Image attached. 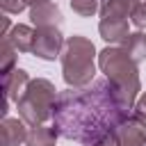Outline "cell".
<instances>
[{
	"label": "cell",
	"mask_w": 146,
	"mask_h": 146,
	"mask_svg": "<svg viewBox=\"0 0 146 146\" xmlns=\"http://www.w3.org/2000/svg\"><path fill=\"white\" fill-rule=\"evenodd\" d=\"M2 5V11L7 14H21L25 9V0H0Z\"/></svg>",
	"instance_id": "obj_18"
},
{
	"label": "cell",
	"mask_w": 146,
	"mask_h": 146,
	"mask_svg": "<svg viewBox=\"0 0 146 146\" xmlns=\"http://www.w3.org/2000/svg\"><path fill=\"white\" fill-rule=\"evenodd\" d=\"M62 48H64V39H62V32L57 27H36L34 30L32 52L36 57L52 62L57 55H62Z\"/></svg>",
	"instance_id": "obj_6"
},
{
	"label": "cell",
	"mask_w": 146,
	"mask_h": 146,
	"mask_svg": "<svg viewBox=\"0 0 146 146\" xmlns=\"http://www.w3.org/2000/svg\"><path fill=\"white\" fill-rule=\"evenodd\" d=\"M114 139L119 146H146V116L132 110L130 116L116 128Z\"/></svg>",
	"instance_id": "obj_5"
},
{
	"label": "cell",
	"mask_w": 146,
	"mask_h": 146,
	"mask_svg": "<svg viewBox=\"0 0 146 146\" xmlns=\"http://www.w3.org/2000/svg\"><path fill=\"white\" fill-rule=\"evenodd\" d=\"M130 105L110 80H94L87 87H68L57 94L52 125L64 139L96 146L130 116Z\"/></svg>",
	"instance_id": "obj_1"
},
{
	"label": "cell",
	"mask_w": 146,
	"mask_h": 146,
	"mask_svg": "<svg viewBox=\"0 0 146 146\" xmlns=\"http://www.w3.org/2000/svg\"><path fill=\"white\" fill-rule=\"evenodd\" d=\"M41 2H48V0H25V5H32V7L34 5H41Z\"/></svg>",
	"instance_id": "obj_22"
},
{
	"label": "cell",
	"mask_w": 146,
	"mask_h": 146,
	"mask_svg": "<svg viewBox=\"0 0 146 146\" xmlns=\"http://www.w3.org/2000/svg\"><path fill=\"white\" fill-rule=\"evenodd\" d=\"M98 32H100V36H103L105 41H110V43H119V41L123 43L125 36L130 34L125 18H100Z\"/></svg>",
	"instance_id": "obj_10"
},
{
	"label": "cell",
	"mask_w": 146,
	"mask_h": 146,
	"mask_svg": "<svg viewBox=\"0 0 146 146\" xmlns=\"http://www.w3.org/2000/svg\"><path fill=\"white\" fill-rule=\"evenodd\" d=\"M27 139V128L23 119L5 116L0 123V146H18Z\"/></svg>",
	"instance_id": "obj_7"
},
{
	"label": "cell",
	"mask_w": 146,
	"mask_h": 146,
	"mask_svg": "<svg viewBox=\"0 0 146 146\" xmlns=\"http://www.w3.org/2000/svg\"><path fill=\"white\" fill-rule=\"evenodd\" d=\"M7 34H9V18H7V16H2V34H0V36L5 39Z\"/></svg>",
	"instance_id": "obj_21"
},
{
	"label": "cell",
	"mask_w": 146,
	"mask_h": 146,
	"mask_svg": "<svg viewBox=\"0 0 146 146\" xmlns=\"http://www.w3.org/2000/svg\"><path fill=\"white\" fill-rule=\"evenodd\" d=\"M71 9L80 16H94L100 9V5L98 0H71Z\"/></svg>",
	"instance_id": "obj_16"
},
{
	"label": "cell",
	"mask_w": 146,
	"mask_h": 146,
	"mask_svg": "<svg viewBox=\"0 0 146 146\" xmlns=\"http://www.w3.org/2000/svg\"><path fill=\"white\" fill-rule=\"evenodd\" d=\"M139 0H100V18H130Z\"/></svg>",
	"instance_id": "obj_11"
},
{
	"label": "cell",
	"mask_w": 146,
	"mask_h": 146,
	"mask_svg": "<svg viewBox=\"0 0 146 146\" xmlns=\"http://www.w3.org/2000/svg\"><path fill=\"white\" fill-rule=\"evenodd\" d=\"M135 110H137L139 114H144V116H146V94L139 98V103H137V107H135Z\"/></svg>",
	"instance_id": "obj_20"
},
{
	"label": "cell",
	"mask_w": 146,
	"mask_h": 146,
	"mask_svg": "<svg viewBox=\"0 0 146 146\" xmlns=\"http://www.w3.org/2000/svg\"><path fill=\"white\" fill-rule=\"evenodd\" d=\"M96 48L84 36H68L62 48V75L68 87H87L96 75Z\"/></svg>",
	"instance_id": "obj_2"
},
{
	"label": "cell",
	"mask_w": 146,
	"mask_h": 146,
	"mask_svg": "<svg viewBox=\"0 0 146 146\" xmlns=\"http://www.w3.org/2000/svg\"><path fill=\"white\" fill-rule=\"evenodd\" d=\"M96 146H119V144H116V139H114V135H110V137H105L103 141H98Z\"/></svg>",
	"instance_id": "obj_19"
},
{
	"label": "cell",
	"mask_w": 146,
	"mask_h": 146,
	"mask_svg": "<svg viewBox=\"0 0 146 146\" xmlns=\"http://www.w3.org/2000/svg\"><path fill=\"white\" fill-rule=\"evenodd\" d=\"M130 21L137 30H146V2H139L135 7V11L130 14Z\"/></svg>",
	"instance_id": "obj_17"
},
{
	"label": "cell",
	"mask_w": 146,
	"mask_h": 146,
	"mask_svg": "<svg viewBox=\"0 0 146 146\" xmlns=\"http://www.w3.org/2000/svg\"><path fill=\"white\" fill-rule=\"evenodd\" d=\"M30 18L36 27H57L62 23V11L57 5H52L50 0L48 2H41V5H34L30 9Z\"/></svg>",
	"instance_id": "obj_8"
},
{
	"label": "cell",
	"mask_w": 146,
	"mask_h": 146,
	"mask_svg": "<svg viewBox=\"0 0 146 146\" xmlns=\"http://www.w3.org/2000/svg\"><path fill=\"white\" fill-rule=\"evenodd\" d=\"M121 48L130 55V59H132V62H137V64H139V62H144V59H146V34H144V32L128 34Z\"/></svg>",
	"instance_id": "obj_14"
},
{
	"label": "cell",
	"mask_w": 146,
	"mask_h": 146,
	"mask_svg": "<svg viewBox=\"0 0 146 146\" xmlns=\"http://www.w3.org/2000/svg\"><path fill=\"white\" fill-rule=\"evenodd\" d=\"M16 48H14V43L5 36L2 39V50H0V73L2 75H7L9 71H14V64H16Z\"/></svg>",
	"instance_id": "obj_15"
},
{
	"label": "cell",
	"mask_w": 146,
	"mask_h": 146,
	"mask_svg": "<svg viewBox=\"0 0 146 146\" xmlns=\"http://www.w3.org/2000/svg\"><path fill=\"white\" fill-rule=\"evenodd\" d=\"M98 66L107 75V80L123 94V98L128 100V105L132 107L137 94L141 91L137 62H132L130 55L123 48L114 46V48H105V50L98 52Z\"/></svg>",
	"instance_id": "obj_3"
},
{
	"label": "cell",
	"mask_w": 146,
	"mask_h": 146,
	"mask_svg": "<svg viewBox=\"0 0 146 146\" xmlns=\"http://www.w3.org/2000/svg\"><path fill=\"white\" fill-rule=\"evenodd\" d=\"M57 130H55V125H32V130L27 132V139H25V144L27 146H55V141H57Z\"/></svg>",
	"instance_id": "obj_13"
},
{
	"label": "cell",
	"mask_w": 146,
	"mask_h": 146,
	"mask_svg": "<svg viewBox=\"0 0 146 146\" xmlns=\"http://www.w3.org/2000/svg\"><path fill=\"white\" fill-rule=\"evenodd\" d=\"M27 84H30V78H27V73L23 68H14L7 75H2V87H5V98L7 100L18 103V98L23 96Z\"/></svg>",
	"instance_id": "obj_9"
},
{
	"label": "cell",
	"mask_w": 146,
	"mask_h": 146,
	"mask_svg": "<svg viewBox=\"0 0 146 146\" xmlns=\"http://www.w3.org/2000/svg\"><path fill=\"white\" fill-rule=\"evenodd\" d=\"M7 39L14 43V48L18 52H32V46H34V30L30 25H14L11 32L7 34Z\"/></svg>",
	"instance_id": "obj_12"
},
{
	"label": "cell",
	"mask_w": 146,
	"mask_h": 146,
	"mask_svg": "<svg viewBox=\"0 0 146 146\" xmlns=\"http://www.w3.org/2000/svg\"><path fill=\"white\" fill-rule=\"evenodd\" d=\"M55 91H57L55 84L46 78L30 80V84L25 87L23 96L16 103L21 119L27 125H41L48 119H52V110H55V100H57Z\"/></svg>",
	"instance_id": "obj_4"
}]
</instances>
